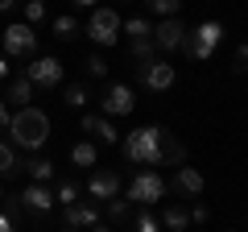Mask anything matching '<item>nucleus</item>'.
<instances>
[{"instance_id": "72a5a7b5", "label": "nucleus", "mask_w": 248, "mask_h": 232, "mask_svg": "<svg viewBox=\"0 0 248 232\" xmlns=\"http://www.w3.org/2000/svg\"><path fill=\"white\" fill-rule=\"evenodd\" d=\"M9 120H13V116H9V104H4V96H0V133H9Z\"/></svg>"}, {"instance_id": "423d86ee", "label": "nucleus", "mask_w": 248, "mask_h": 232, "mask_svg": "<svg viewBox=\"0 0 248 232\" xmlns=\"http://www.w3.org/2000/svg\"><path fill=\"white\" fill-rule=\"evenodd\" d=\"M0 46H4V58H29L37 50V33H33V25L17 21V25L0 29Z\"/></svg>"}, {"instance_id": "9b49d317", "label": "nucleus", "mask_w": 248, "mask_h": 232, "mask_svg": "<svg viewBox=\"0 0 248 232\" xmlns=\"http://www.w3.org/2000/svg\"><path fill=\"white\" fill-rule=\"evenodd\" d=\"M186 33H190V29L178 17H161V25H153V46L166 50V54L170 50H186Z\"/></svg>"}, {"instance_id": "412c9836", "label": "nucleus", "mask_w": 248, "mask_h": 232, "mask_svg": "<svg viewBox=\"0 0 248 232\" xmlns=\"http://www.w3.org/2000/svg\"><path fill=\"white\" fill-rule=\"evenodd\" d=\"M21 174V162H17V153L9 149V145L0 141V179H17Z\"/></svg>"}, {"instance_id": "c9c22d12", "label": "nucleus", "mask_w": 248, "mask_h": 232, "mask_svg": "<svg viewBox=\"0 0 248 232\" xmlns=\"http://www.w3.org/2000/svg\"><path fill=\"white\" fill-rule=\"evenodd\" d=\"M0 79H9V58L0 54Z\"/></svg>"}, {"instance_id": "aec40b11", "label": "nucleus", "mask_w": 248, "mask_h": 232, "mask_svg": "<svg viewBox=\"0 0 248 232\" xmlns=\"http://www.w3.org/2000/svg\"><path fill=\"white\" fill-rule=\"evenodd\" d=\"M54 203H58V207L79 203V182H75V179H62V182H58V191H54Z\"/></svg>"}, {"instance_id": "473e14b6", "label": "nucleus", "mask_w": 248, "mask_h": 232, "mask_svg": "<svg viewBox=\"0 0 248 232\" xmlns=\"http://www.w3.org/2000/svg\"><path fill=\"white\" fill-rule=\"evenodd\" d=\"M186 212H190V224H207L211 220V207L207 203H195V207H186Z\"/></svg>"}, {"instance_id": "c756f323", "label": "nucleus", "mask_w": 248, "mask_h": 232, "mask_svg": "<svg viewBox=\"0 0 248 232\" xmlns=\"http://www.w3.org/2000/svg\"><path fill=\"white\" fill-rule=\"evenodd\" d=\"M46 17V0H25V25H37Z\"/></svg>"}, {"instance_id": "f257e3e1", "label": "nucleus", "mask_w": 248, "mask_h": 232, "mask_svg": "<svg viewBox=\"0 0 248 232\" xmlns=\"http://www.w3.org/2000/svg\"><path fill=\"white\" fill-rule=\"evenodd\" d=\"M170 129L161 125H145V129H133V133L120 137V153L128 166H166V145H170Z\"/></svg>"}, {"instance_id": "ddd939ff", "label": "nucleus", "mask_w": 248, "mask_h": 232, "mask_svg": "<svg viewBox=\"0 0 248 232\" xmlns=\"http://www.w3.org/2000/svg\"><path fill=\"white\" fill-rule=\"evenodd\" d=\"M87 195L95 199V203H108V199H120V174L116 170H91L87 179Z\"/></svg>"}, {"instance_id": "7c9ffc66", "label": "nucleus", "mask_w": 248, "mask_h": 232, "mask_svg": "<svg viewBox=\"0 0 248 232\" xmlns=\"http://www.w3.org/2000/svg\"><path fill=\"white\" fill-rule=\"evenodd\" d=\"M232 71H236V75H248V42L236 46V54H232Z\"/></svg>"}, {"instance_id": "20e7f679", "label": "nucleus", "mask_w": 248, "mask_h": 232, "mask_svg": "<svg viewBox=\"0 0 248 232\" xmlns=\"http://www.w3.org/2000/svg\"><path fill=\"white\" fill-rule=\"evenodd\" d=\"M219 42H223V25L219 21H203V25H195L186 33V54H190L195 63H207V58L219 50Z\"/></svg>"}, {"instance_id": "9d476101", "label": "nucleus", "mask_w": 248, "mask_h": 232, "mask_svg": "<svg viewBox=\"0 0 248 232\" xmlns=\"http://www.w3.org/2000/svg\"><path fill=\"white\" fill-rule=\"evenodd\" d=\"M137 75H141V87L145 91H170V87H174V79H178L174 63H166V58H153V63L137 66Z\"/></svg>"}, {"instance_id": "0eeeda50", "label": "nucleus", "mask_w": 248, "mask_h": 232, "mask_svg": "<svg viewBox=\"0 0 248 232\" xmlns=\"http://www.w3.org/2000/svg\"><path fill=\"white\" fill-rule=\"evenodd\" d=\"M166 191H174V199H178V203H182V199H199V195L207 191V179L199 174L195 166H178L174 174L166 179Z\"/></svg>"}, {"instance_id": "1a4fd4ad", "label": "nucleus", "mask_w": 248, "mask_h": 232, "mask_svg": "<svg viewBox=\"0 0 248 232\" xmlns=\"http://www.w3.org/2000/svg\"><path fill=\"white\" fill-rule=\"evenodd\" d=\"M21 75H25L33 87L46 91V87H58V83H62V63L54 58V54H42V58H33V63H29Z\"/></svg>"}, {"instance_id": "a19ab883", "label": "nucleus", "mask_w": 248, "mask_h": 232, "mask_svg": "<svg viewBox=\"0 0 248 232\" xmlns=\"http://www.w3.org/2000/svg\"><path fill=\"white\" fill-rule=\"evenodd\" d=\"M228 232H240V228H228Z\"/></svg>"}, {"instance_id": "58836bf2", "label": "nucleus", "mask_w": 248, "mask_h": 232, "mask_svg": "<svg viewBox=\"0 0 248 232\" xmlns=\"http://www.w3.org/2000/svg\"><path fill=\"white\" fill-rule=\"evenodd\" d=\"M91 232H112V228H108V224H104V220H99V224H95V228H91Z\"/></svg>"}, {"instance_id": "6ab92c4d", "label": "nucleus", "mask_w": 248, "mask_h": 232, "mask_svg": "<svg viewBox=\"0 0 248 232\" xmlns=\"http://www.w3.org/2000/svg\"><path fill=\"white\" fill-rule=\"evenodd\" d=\"M161 228H170V232H186V228H190V212H186V207L174 199V207L161 215Z\"/></svg>"}, {"instance_id": "6e6552de", "label": "nucleus", "mask_w": 248, "mask_h": 232, "mask_svg": "<svg viewBox=\"0 0 248 232\" xmlns=\"http://www.w3.org/2000/svg\"><path fill=\"white\" fill-rule=\"evenodd\" d=\"M99 108H104L99 116H128L137 108V91L128 83H108L104 96H99Z\"/></svg>"}, {"instance_id": "393cba45", "label": "nucleus", "mask_w": 248, "mask_h": 232, "mask_svg": "<svg viewBox=\"0 0 248 232\" xmlns=\"http://www.w3.org/2000/svg\"><path fill=\"white\" fill-rule=\"evenodd\" d=\"M120 29H124L128 37H133V42H145V37H153V25H149L145 17H133V21H124Z\"/></svg>"}, {"instance_id": "c85d7f7f", "label": "nucleus", "mask_w": 248, "mask_h": 232, "mask_svg": "<svg viewBox=\"0 0 248 232\" xmlns=\"http://www.w3.org/2000/svg\"><path fill=\"white\" fill-rule=\"evenodd\" d=\"M83 66H87V75H91V79H108V63H104V54H91V58H87Z\"/></svg>"}, {"instance_id": "39448f33", "label": "nucleus", "mask_w": 248, "mask_h": 232, "mask_svg": "<svg viewBox=\"0 0 248 232\" xmlns=\"http://www.w3.org/2000/svg\"><path fill=\"white\" fill-rule=\"evenodd\" d=\"M120 13L116 9H104V4H95V9H91V21H87V37L95 46H116L120 42Z\"/></svg>"}, {"instance_id": "f704fd0d", "label": "nucleus", "mask_w": 248, "mask_h": 232, "mask_svg": "<svg viewBox=\"0 0 248 232\" xmlns=\"http://www.w3.org/2000/svg\"><path fill=\"white\" fill-rule=\"evenodd\" d=\"M0 232H17V220H9V215L0 212Z\"/></svg>"}, {"instance_id": "e433bc0d", "label": "nucleus", "mask_w": 248, "mask_h": 232, "mask_svg": "<svg viewBox=\"0 0 248 232\" xmlns=\"http://www.w3.org/2000/svg\"><path fill=\"white\" fill-rule=\"evenodd\" d=\"M21 0H0V13H9V9H17Z\"/></svg>"}, {"instance_id": "4468645a", "label": "nucleus", "mask_w": 248, "mask_h": 232, "mask_svg": "<svg viewBox=\"0 0 248 232\" xmlns=\"http://www.w3.org/2000/svg\"><path fill=\"white\" fill-rule=\"evenodd\" d=\"M62 224H66V228H95L99 224V203L95 199H83V203L62 207Z\"/></svg>"}, {"instance_id": "f3484780", "label": "nucleus", "mask_w": 248, "mask_h": 232, "mask_svg": "<svg viewBox=\"0 0 248 232\" xmlns=\"http://www.w3.org/2000/svg\"><path fill=\"white\" fill-rule=\"evenodd\" d=\"M95 162H99V153H95V145H91V141H75V145H71V166L95 170Z\"/></svg>"}, {"instance_id": "2f4dec72", "label": "nucleus", "mask_w": 248, "mask_h": 232, "mask_svg": "<svg viewBox=\"0 0 248 232\" xmlns=\"http://www.w3.org/2000/svg\"><path fill=\"white\" fill-rule=\"evenodd\" d=\"M4 215H9V220H21V215H25V207H21L17 195H4Z\"/></svg>"}, {"instance_id": "4be33fe9", "label": "nucleus", "mask_w": 248, "mask_h": 232, "mask_svg": "<svg viewBox=\"0 0 248 232\" xmlns=\"http://www.w3.org/2000/svg\"><path fill=\"white\" fill-rule=\"evenodd\" d=\"M75 33H79V21H75L71 13H62V17H54V37H58V42H71Z\"/></svg>"}, {"instance_id": "a878e982", "label": "nucleus", "mask_w": 248, "mask_h": 232, "mask_svg": "<svg viewBox=\"0 0 248 232\" xmlns=\"http://www.w3.org/2000/svg\"><path fill=\"white\" fill-rule=\"evenodd\" d=\"M128 215H133V203L128 199H108V220L112 224H124Z\"/></svg>"}, {"instance_id": "dca6fc26", "label": "nucleus", "mask_w": 248, "mask_h": 232, "mask_svg": "<svg viewBox=\"0 0 248 232\" xmlns=\"http://www.w3.org/2000/svg\"><path fill=\"white\" fill-rule=\"evenodd\" d=\"M33 83L25 79V75H17V79H9V96H4V104H13V108H29V99H33Z\"/></svg>"}, {"instance_id": "bb28decb", "label": "nucleus", "mask_w": 248, "mask_h": 232, "mask_svg": "<svg viewBox=\"0 0 248 232\" xmlns=\"http://www.w3.org/2000/svg\"><path fill=\"white\" fill-rule=\"evenodd\" d=\"M157 17H178V9H182V0H145Z\"/></svg>"}, {"instance_id": "5701e85b", "label": "nucleus", "mask_w": 248, "mask_h": 232, "mask_svg": "<svg viewBox=\"0 0 248 232\" xmlns=\"http://www.w3.org/2000/svg\"><path fill=\"white\" fill-rule=\"evenodd\" d=\"M128 54L145 66V63H153V58H157V46H153V37H145V42H128Z\"/></svg>"}, {"instance_id": "4c0bfd02", "label": "nucleus", "mask_w": 248, "mask_h": 232, "mask_svg": "<svg viewBox=\"0 0 248 232\" xmlns=\"http://www.w3.org/2000/svg\"><path fill=\"white\" fill-rule=\"evenodd\" d=\"M75 4H79V9H95L99 0H75Z\"/></svg>"}, {"instance_id": "f03ea898", "label": "nucleus", "mask_w": 248, "mask_h": 232, "mask_svg": "<svg viewBox=\"0 0 248 232\" xmlns=\"http://www.w3.org/2000/svg\"><path fill=\"white\" fill-rule=\"evenodd\" d=\"M9 137L13 145H21V149H42L46 141H50V116L42 112V108H17L9 120Z\"/></svg>"}, {"instance_id": "2eb2a0df", "label": "nucleus", "mask_w": 248, "mask_h": 232, "mask_svg": "<svg viewBox=\"0 0 248 232\" xmlns=\"http://www.w3.org/2000/svg\"><path fill=\"white\" fill-rule=\"evenodd\" d=\"M79 125H83V133H91L95 141H104V145H120V133H116L112 116H95V112H87Z\"/></svg>"}, {"instance_id": "ea45409f", "label": "nucleus", "mask_w": 248, "mask_h": 232, "mask_svg": "<svg viewBox=\"0 0 248 232\" xmlns=\"http://www.w3.org/2000/svg\"><path fill=\"white\" fill-rule=\"evenodd\" d=\"M4 195H9V191H4V182H0V203H4Z\"/></svg>"}, {"instance_id": "cd10ccee", "label": "nucleus", "mask_w": 248, "mask_h": 232, "mask_svg": "<svg viewBox=\"0 0 248 232\" xmlns=\"http://www.w3.org/2000/svg\"><path fill=\"white\" fill-rule=\"evenodd\" d=\"M133 232H161V220L153 212H141V215H137V224H133Z\"/></svg>"}, {"instance_id": "a211bd4d", "label": "nucleus", "mask_w": 248, "mask_h": 232, "mask_svg": "<svg viewBox=\"0 0 248 232\" xmlns=\"http://www.w3.org/2000/svg\"><path fill=\"white\" fill-rule=\"evenodd\" d=\"M21 170H25L33 182H50L54 179V162L50 158H29V162H21Z\"/></svg>"}, {"instance_id": "b1692460", "label": "nucleus", "mask_w": 248, "mask_h": 232, "mask_svg": "<svg viewBox=\"0 0 248 232\" xmlns=\"http://www.w3.org/2000/svg\"><path fill=\"white\" fill-rule=\"evenodd\" d=\"M87 83H71V87H62V104H66V108H83V104H87Z\"/></svg>"}, {"instance_id": "7ed1b4c3", "label": "nucleus", "mask_w": 248, "mask_h": 232, "mask_svg": "<svg viewBox=\"0 0 248 232\" xmlns=\"http://www.w3.org/2000/svg\"><path fill=\"white\" fill-rule=\"evenodd\" d=\"M166 195L170 191H166V174H161V170H141V174H133V182H128V191H124L128 203H141V207L161 203Z\"/></svg>"}, {"instance_id": "f8f14e48", "label": "nucleus", "mask_w": 248, "mask_h": 232, "mask_svg": "<svg viewBox=\"0 0 248 232\" xmlns=\"http://www.w3.org/2000/svg\"><path fill=\"white\" fill-rule=\"evenodd\" d=\"M17 199H21V207H25L29 215H37V220H46V215L54 212V191L46 187V182H29Z\"/></svg>"}]
</instances>
